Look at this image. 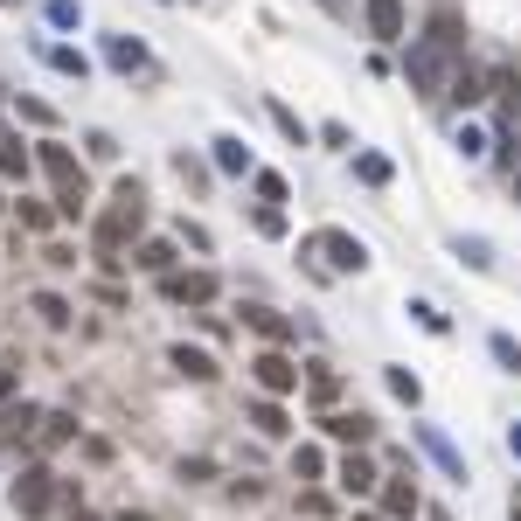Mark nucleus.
Segmentation results:
<instances>
[{
  "mask_svg": "<svg viewBox=\"0 0 521 521\" xmlns=\"http://www.w3.org/2000/svg\"><path fill=\"white\" fill-rule=\"evenodd\" d=\"M515 195H521V167H515Z\"/></svg>",
  "mask_w": 521,
  "mask_h": 521,
  "instance_id": "45",
  "label": "nucleus"
},
{
  "mask_svg": "<svg viewBox=\"0 0 521 521\" xmlns=\"http://www.w3.org/2000/svg\"><path fill=\"white\" fill-rule=\"evenodd\" d=\"M21 390V362H0V403Z\"/></svg>",
  "mask_w": 521,
  "mask_h": 521,
  "instance_id": "40",
  "label": "nucleus"
},
{
  "mask_svg": "<svg viewBox=\"0 0 521 521\" xmlns=\"http://www.w3.org/2000/svg\"><path fill=\"white\" fill-rule=\"evenodd\" d=\"M63 521H98V515H84V508H77V515H63Z\"/></svg>",
  "mask_w": 521,
  "mask_h": 521,
  "instance_id": "42",
  "label": "nucleus"
},
{
  "mask_svg": "<svg viewBox=\"0 0 521 521\" xmlns=\"http://www.w3.org/2000/svg\"><path fill=\"white\" fill-rule=\"evenodd\" d=\"M410 313H417V327H431V334H445V327H452V320H445V313H438V306H431V299H417V306H410Z\"/></svg>",
  "mask_w": 521,
  "mask_h": 521,
  "instance_id": "34",
  "label": "nucleus"
},
{
  "mask_svg": "<svg viewBox=\"0 0 521 521\" xmlns=\"http://www.w3.org/2000/svg\"><path fill=\"white\" fill-rule=\"evenodd\" d=\"M320 466H327V459H320L313 445H299V452H292V480H320Z\"/></svg>",
  "mask_w": 521,
  "mask_h": 521,
  "instance_id": "29",
  "label": "nucleus"
},
{
  "mask_svg": "<svg viewBox=\"0 0 521 521\" xmlns=\"http://www.w3.org/2000/svg\"><path fill=\"white\" fill-rule=\"evenodd\" d=\"M452 63H459L452 49H438L431 35H417V42H410V56H403V84H410L417 98H445V77H452Z\"/></svg>",
  "mask_w": 521,
  "mask_h": 521,
  "instance_id": "2",
  "label": "nucleus"
},
{
  "mask_svg": "<svg viewBox=\"0 0 521 521\" xmlns=\"http://www.w3.org/2000/svg\"><path fill=\"white\" fill-rule=\"evenodd\" d=\"M508 452H515V459H521V424H515V431H508Z\"/></svg>",
  "mask_w": 521,
  "mask_h": 521,
  "instance_id": "41",
  "label": "nucleus"
},
{
  "mask_svg": "<svg viewBox=\"0 0 521 521\" xmlns=\"http://www.w3.org/2000/svg\"><path fill=\"white\" fill-rule=\"evenodd\" d=\"M487 348H494V362H501L508 376H521V348H515V334H494Z\"/></svg>",
  "mask_w": 521,
  "mask_h": 521,
  "instance_id": "28",
  "label": "nucleus"
},
{
  "mask_svg": "<svg viewBox=\"0 0 521 521\" xmlns=\"http://www.w3.org/2000/svg\"><path fill=\"white\" fill-rule=\"evenodd\" d=\"M84 146H91V160H119V139H112V132H91Z\"/></svg>",
  "mask_w": 521,
  "mask_h": 521,
  "instance_id": "36",
  "label": "nucleus"
},
{
  "mask_svg": "<svg viewBox=\"0 0 521 521\" xmlns=\"http://www.w3.org/2000/svg\"><path fill=\"white\" fill-rule=\"evenodd\" d=\"M35 160H42V174H49L56 188H91V181H84V167H77V153H70L63 139H42V146H35Z\"/></svg>",
  "mask_w": 521,
  "mask_h": 521,
  "instance_id": "8",
  "label": "nucleus"
},
{
  "mask_svg": "<svg viewBox=\"0 0 521 521\" xmlns=\"http://www.w3.org/2000/svg\"><path fill=\"white\" fill-rule=\"evenodd\" d=\"M132 264H139L146 278H167V271H174V244H167V237H146V244L132 251Z\"/></svg>",
  "mask_w": 521,
  "mask_h": 521,
  "instance_id": "14",
  "label": "nucleus"
},
{
  "mask_svg": "<svg viewBox=\"0 0 521 521\" xmlns=\"http://www.w3.org/2000/svg\"><path fill=\"white\" fill-rule=\"evenodd\" d=\"M306 390H313V403H334V396H341V383H334L327 369H313V383H306Z\"/></svg>",
  "mask_w": 521,
  "mask_h": 521,
  "instance_id": "35",
  "label": "nucleus"
},
{
  "mask_svg": "<svg viewBox=\"0 0 521 521\" xmlns=\"http://www.w3.org/2000/svg\"><path fill=\"white\" fill-rule=\"evenodd\" d=\"M320 431H327L334 445H362V438L376 431V417H369V410H327V417H320Z\"/></svg>",
  "mask_w": 521,
  "mask_h": 521,
  "instance_id": "11",
  "label": "nucleus"
},
{
  "mask_svg": "<svg viewBox=\"0 0 521 521\" xmlns=\"http://www.w3.org/2000/svg\"><path fill=\"white\" fill-rule=\"evenodd\" d=\"M35 438H42V445H70V438H77V417H70V410H49Z\"/></svg>",
  "mask_w": 521,
  "mask_h": 521,
  "instance_id": "22",
  "label": "nucleus"
},
{
  "mask_svg": "<svg viewBox=\"0 0 521 521\" xmlns=\"http://www.w3.org/2000/svg\"><path fill=\"white\" fill-rule=\"evenodd\" d=\"M355 521H390V515H355Z\"/></svg>",
  "mask_w": 521,
  "mask_h": 521,
  "instance_id": "44",
  "label": "nucleus"
},
{
  "mask_svg": "<svg viewBox=\"0 0 521 521\" xmlns=\"http://www.w3.org/2000/svg\"><path fill=\"white\" fill-rule=\"evenodd\" d=\"M35 313H42V327H70V320H77L70 299H56V292H35Z\"/></svg>",
  "mask_w": 521,
  "mask_h": 521,
  "instance_id": "23",
  "label": "nucleus"
},
{
  "mask_svg": "<svg viewBox=\"0 0 521 521\" xmlns=\"http://www.w3.org/2000/svg\"><path fill=\"white\" fill-rule=\"evenodd\" d=\"M251 181H258V195H264V202H285V174H271V167H258Z\"/></svg>",
  "mask_w": 521,
  "mask_h": 521,
  "instance_id": "33",
  "label": "nucleus"
},
{
  "mask_svg": "<svg viewBox=\"0 0 521 521\" xmlns=\"http://www.w3.org/2000/svg\"><path fill=\"white\" fill-rule=\"evenodd\" d=\"M42 56H49V70H63V77H77V84H84V77H91V63H84V56H77V49H63V42H49V49H42Z\"/></svg>",
  "mask_w": 521,
  "mask_h": 521,
  "instance_id": "21",
  "label": "nucleus"
},
{
  "mask_svg": "<svg viewBox=\"0 0 521 521\" xmlns=\"http://www.w3.org/2000/svg\"><path fill=\"white\" fill-rule=\"evenodd\" d=\"M362 21H369V35H376V42H403V35H410L403 0H362Z\"/></svg>",
  "mask_w": 521,
  "mask_h": 521,
  "instance_id": "9",
  "label": "nucleus"
},
{
  "mask_svg": "<svg viewBox=\"0 0 521 521\" xmlns=\"http://www.w3.org/2000/svg\"><path fill=\"white\" fill-rule=\"evenodd\" d=\"M77 14H84V7H77V0H49V21H56V28H70V21H77Z\"/></svg>",
  "mask_w": 521,
  "mask_h": 521,
  "instance_id": "39",
  "label": "nucleus"
},
{
  "mask_svg": "<svg viewBox=\"0 0 521 521\" xmlns=\"http://www.w3.org/2000/svg\"><path fill=\"white\" fill-rule=\"evenodd\" d=\"M105 63H112V70H146V49H139V42H132V35H112V42H105Z\"/></svg>",
  "mask_w": 521,
  "mask_h": 521,
  "instance_id": "17",
  "label": "nucleus"
},
{
  "mask_svg": "<svg viewBox=\"0 0 521 521\" xmlns=\"http://www.w3.org/2000/svg\"><path fill=\"white\" fill-rule=\"evenodd\" d=\"M417 438H424V452H431V459H438V466H445L452 480H466V466H459V452H452V445H445L438 431H417Z\"/></svg>",
  "mask_w": 521,
  "mask_h": 521,
  "instance_id": "24",
  "label": "nucleus"
},
{
  "mask_svg": "<svg viewBox=\"0 0 521 521\" xmlns=\"http://www.w3.org/2000/svg\"><path fill=\"white\" fill-rule=\"evenodd\" d=\"M355 174H362L369 188H390V160H383V153H355Z\"/></svg>",
  "mask_w": 521,
  "mask_h": 521,
  "instance_id": "26",
  "label": "nucleus"
},
{
  "mask_svg": "<svg viewBox=\"0 0 521 521\" xmlns=\"http://www.w3.org/2000/svg\"><path fill=\"white\" fill-rule=\"evenodd\" d=\"M139 223H146V216H132V209H119V202H112V209L91 223V251H98V264H105V271H119V264H126L119 251L139 237Z\"/></svg>",
  "mask_w": 521,
  "mask_h": 521,
  "instance_id": "3",
  "label": "nucleus"
},
{
  "mask_svg": "<svg viewBox=\"0 0 521 521\" xmlns=\"http://www.w3.org/2000/svg\"><path fill=\"white\" fill-rule=\"evenodd\" d=\"M306 251H320L327 271H341V278H348V271H369V244H362V237H348V230H313V237H306Z\"/></svg>",
  "mask_w": 521,
  "mask_h": 521,
  "instance_id": "4",
  "label": "nucleus"
},
{
  "mask_svg": "<svg viewBox=\"0 0 521 521\" xmlns=\"http://www.w3.org/2000/svg\"><path fill=\"white\" fill-rule=\"evenodd\" d=\"M334 480H341V494H355V501H362V494H376V487H383V473H376V466H369V459H362V452H348V459H341V473H334Z\"/></svg>",
  "mask_w": 521,
  "mask_h": 521,
  "instance_id": "13",
  "label": "nucleus"
},
{
  "mask_svg": "<svg viewBox=\"0 0 521 521\" xmlns=\"http://www.w3.org/2000/svg\"><path fill=\"white\" fill-rule=\"evenodd\" d=\"M445 105H452V112H480V105H487V70H473V63L459 56L452 77H445Z\"/></svg>",
  "mask_w": 521,
  "mask_h": 521,
  "instance_id": "6",
  "label": "nucleus"
},
{
  "mask_svg": "<svg viewBox=\"0 0 521 521\" xmlns=\"http://www.w3.org/2000/svg\"><path fill=\"white\" fill-rule=\"evenodd\" d=\"M21 223H28V230H49V223H56V216H49V209H42V202H21Z\"/></svg>",
  "mask_w": 521,
  "mask_h": 521,
  "instance_id": "38",
  "label": "nucleus"
},
{
  "mask_svg": "<svg viewBox=\"0 0 521 521\" xmlns=\"http://www.w3.org/2000/svg\"><path fill=\"white\" fill-rule=\"evenodd\" d=\"M84 209H91V188H56V216H70V223H77Z\"/></svg>",
  "mask_w": 521,
  "mask_h": 521,
  "instance_id": "27",
  "label": "nucleus"
},
{
  "mask_svg": "<svg viewBox=\"0 0 521 521\" xmlns=\"http://www.w3.org/2000/svg\"><path fill=\"white\" fill-rule=\"evenodd\" d=\"M383 383H390V396H403V403H417V396H424V383H417V376H410V369H390V376H383Z\"/></svg>",
  "mask_w": 521,
  "mask_h": 521,
  "instance_id": "30",
  "label": "nucleus"
},
{
  "mask_svg": "<svg viewBox=\"0 0 521 521\" xmlns=\"http://www.w3.org/2000/svg\"><path fill=\"white\" fill-rule=\"evenodd\" d=\"M494 160H501V167L515 174V126H501V139H494Z\"/></svg>",
  "mask_w": 521,
  "mask_h": 521,
  "instance_id": "37",
  "label": "nucleus"
},
{
  "mask_svg": "<svg viewBox=\"0 0 521 521\" xmlns=\"http://www.w3.org/2000/svg\"><path fill=\"white\" fill-rule=\"evenodd\" d=\"M70 501H77V487L56 480L49 466H28V473L14 480V515H28V521H49L56 508H70Z\"/></svg>",
  "mask_w": 521,
  "mask_h": 521,
  "instance_id": "1",
  "label": "nucleus"
},
{
  "mask_svg": "<svg viewBox=\"0 0 521 521\" xmlns=\"http://www.w3.org/2000/svg\"><path fill=\"white\" fill-rule=\"evenodd\" d=\"M452 251H459V258L473 264V271H487V264H494V251H487V244H480V237H459V244H452Z\"/></svg>",
  "mask_w": 521,
  "mask_h": 521,
  "instance_id": "32",
  "label": "nucleus"
},
{
  "mask_svg": "<svg viewBox=\"0 0 521 521\" xmlns=\"http://www.w3.org/2000/svg\"><path fill=\"white\" fill-rule=\"evenodd\" d=\"M167 362H174L188 383H216V355H209V348H188V341H174V348H167Z\"/></svg>",
  "mask_w": 521,
  "mask_h": 521,
  "instance_id": "12",
  "label": "nucleus"
},
{
  "mask_svg": "<svg viewBox=\"0 0 521 521\" xmlns=\"http://www.w3.org/2000/svg\"><path fill=\"white\" fill-rule=\"evenodd\" d=\"M251 223H258L264 237H285V209H278V202H258V216H251Z\"/></svg>",
  "mask_w": 521,
  "mask_h": 521,
  "instance_id": "31",
  "label": "nucleus"
},
{
  "mask_svg": "<svg viewBox=\"0 0 521 521\" xmlns=\"http://www.w3.org/2000/svg\"><path fill=\"white\" fill-rule=\"evenodd\" d=\"M251 383H258L264 396H285V390H299V369H292V355L271 341L264 355H251Z\"/></svg>",
  "mask_w": 521,
  "mask_h": 521,
  "instance_id": "5",
  "label": "nucleus"
},
{
  "mask_svg": "<svg viewBox=\"0 0 521 521\" xmlns=\"http://www.w3.org/2000/svg\"><path fill=\"white\" fill-rule=\"evenodd\" d=\"M424 35L438 42V49H452V56H466V21H459V7L445 0V7H431V21H424Z\"/></svg>",
  "mask_w": 521,
  "mask_h": 521,
  "instance_id": "10",
  "label": "nucleus"
},
{
  "mask_svg": "<svg viewBox=\"0 0 521 521\" xmlns=\"http://www.w3.org/2000/svg\"><path fill=\"white\" fill-rule=\"evenodd\" d=\"M417 508H424V501H417L410 480H390V487H383V515L390 521H417Z\"/></svg>",
  "mask_w": 521,
  "mask_h": 521,
  "instance_id": "16",
  "label": "nucleus"
},
{
  "mask_svg": "<svg viewBox=\"0 0 521 521\" xmlns=\"http://www.w3.org/2000/svg\"><path fill=\"white\" fill-rule=\"evenodd\" d=\"M216 167H223V174H251V146H244L237 132H223V139H216Z\"/></svg>",
  "mask_w": 521,
  "mask_h": 521,
  "instance_id": "18",
  "label": "nucleus"
},
{
  "mask_svg": "<svg viewBox=\"0 0 521 521\" xmlns=\"http://www.w3.org/2000/svg\"><path fill=\"white\" fill-rule=\"evenodd\" d=\"M160 292H167L174 306H209V299L223 292V278H216V271H167Z\"/></svg>",
  "mask_w": 521,
  "mask_h": 521,
  "instance_id": "7",
  "label": "nucleus"
},
{
  "mask_svg": "<svg viewBox=\"0 0 521 521\" xmlns=\"http://www.w3.org/2000/svg\"><path fill=\"white\" fill-rule=\"evenodd\" d=\"M320 7H334V14H341V7H348V0H320Z\"/></svg>",
  "mask_w": 521,
  "mask_h": 521,
  "instance_id": "43",
  "label": "nucleus"
},
{
  "mask_svg": "<svg viewBox=\"0 0 521 521\" xmlns=\"http://www.w3.org/2000/svg\"><path fill=\"white\" fill-rule=\"evenodd\" d=\"M0 174H7V181H28V146L14 139L7 119H0Z\"/></svg>",
  "mask_w": 521,
  "mask_h": 521,
  "instance_id": "15",
  "label": "nucleus"
},
{
  "mask_svg": "<svg viewBox=\"0 0 521 521\" xmlns=\"http://www.w3.org/2000/svg\"><path fill=\"white\" fill-rule=\"evenodd\" d=\"M0 7H21V0H0Z\"/></svg>",
  "mask_w": 521,
  "mask_h": 521,
  "instance_id": "46",
  "label": "nucleus"
},
{
  "mask_svg": "<svg viewBox=\"0 0 521 521\" xmlns=\"http://www.w3.org/2000/svg\"><path fill=\"white\" fill-rule=\"evenodd\" d=\"M244 320H251V327H258L264 341H278V348H285V341H292V327H285V313H271V306H244Z\"/></svg>",
  "mask_w": 521,
  "mask_h": 521,
  "instance_id": "19",
  "label": "nucleus"
},
{
  "mask_svg": "<svg viewBox=\"0 0 521 521\" xmlns=\"http://www.w3.org/2000/svg\"><path fill=\"white\" fill-rule=\"evenodd\" d=\"M251 424H258L264 438H285V431H292L285 410H278V396H258V403H251Z\"/></svg>",
  "mask_w": 521,
  "mask_h": 521,
  "instance_id": "20",
  "label": "nucleus"
},
{
  "mask_svg": "<svg viewBox=\"0 0 521 521\" xmlns=\"http://www.w3.org/2000/svg\"><path fill=\"white\" fill-rule=\"evenodd\" d=\"M271 119H278V132H285L292 146H306V139H313V132H306V119H299L292 105H278V98H271Z\"/></svg>",
  "mask_w": 521,
  "mask_h": 521,
  "instance_id": "25",
  "label": "nucleus"
}]
</instances>
